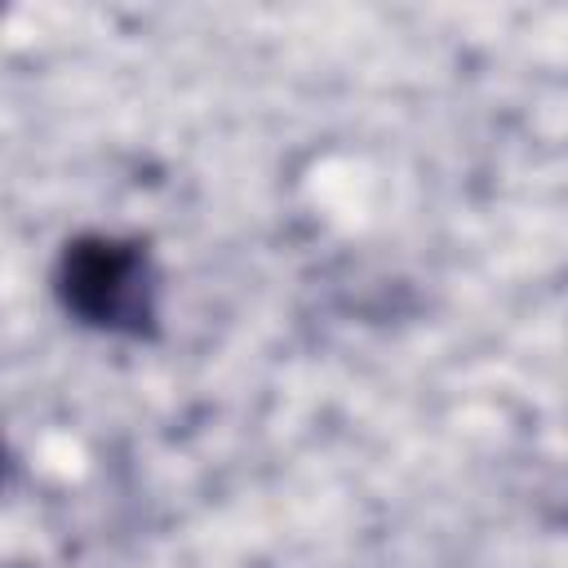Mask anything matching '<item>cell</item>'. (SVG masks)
Returning <instances> with one entry per match:
<instances>
[{
  "mask_svg": "<svg viewBox=\"0 0 568 568\" xmlns=\"http://www.w3.org/2000/svg\"><path fill=\"white\" fill-rule=\"evenodd\" d=\"M53 297L93 333L129 342L160 337V271L151 244L138 235L84 231L67 240L53 262Z\"/></svg>",
  "mask_w": 568,
  "mask_h": 568,
  "instance_id": "cell-1",
  "label": "cell"
}]
</instances>
